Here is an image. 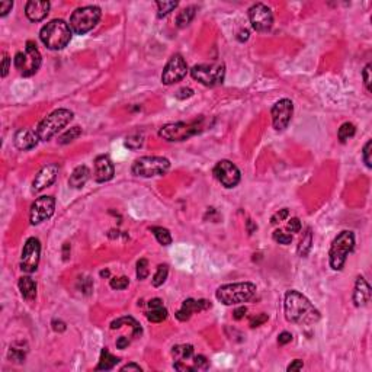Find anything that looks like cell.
Segmentation results:
<instances>
[{"instance_id":"9","label":"cell","mask_w":372,"mask_h":372,"mask_svg":"<svg viewBox=\"0 0 372 372\" xmlns=\"http://www.w3.org/2000/svg\"><path fill=\"white\" fill-rule=\"evenodd\" d=\"M170 169V162L162 156H143L132 163V173L140 178L163 176Z\"/></svg>"},{"instance_id":"11","label":"cell","mask_w":372,"mask_h":372,"mask_svg":"<svg viewBox=\"0 0 372 372\" xmlns=\"http://www.w3.org/2000/svg\"><path fill=\"white\" fill-rule=\"evenodd\" d=\"M41 259V243L37 237H29L22 248L21 254V266L22 272L25 273H32L38 269Z\"/></svg>"},{"instance_id":"12","label":"cell","mask_w":372,"mask_h":372,"mask_svg":"<svg viewBox=\"0 0 372 372\" xmlns=\"http://www.w3.org/2000/svg\"><path fill=\"white\" fill-rule=\"evenodd\" d=\"M56 211V198L54 196H40L34 201L29 209V223L38 226L42 221L53 217Z\"/></svg>"},{"instance_id":"17","label":"cell","mask_w":372,"mask_h":372,"mask_svg":"<svg viewBox=\"0 0 372 372\" xmlns=\"http://www.w3.org/2000/svg\"><path fill=\"white\" fill-rule=\"evenodd\" d=\"M57 176H59V165L51 163V165L44 166L34 178L32 189L35 192H41L42 189L53 185L57 181Z\"/></svg>"},{"instance_id":"1","label":"cell","mask_w":372,"mask_h":372,"mask_svg":"<svg viewBox=\"0 0 372 372\" xmlns=\"http://www.w3.org/2000/svg\"><path fill=\"white\" fill-rule=\"evenodd\" d=\"M284 310H285V318L290 323L301 326L314 324L321 317L320 311L311 304L310 300L300 291L295 290H291L285 294Z\"/></svg>"},{"instance_id":"57","label":"cell","mask_w":372,"mask_h":372,"mask_svg":"<svg viewBox=\"0 0 372 372\" xmlns=\"http://www.w3.org/2000/svg\"><path fill=\"white\" fill-rule=\"evenodd\" d=\"M237 40L240 42H245L248 40V29H242L240 32H239V37H237Z\"/></svg>"},{"instance_id":"22","label":"cell","mask_w":372,"mask_h":372,"mask_svg":"<svg viewBox=\"0 0 372 372\" xmlns=\"http://www.w3.org/2000/svg\"><path fill=\"white\" fill-rule=\"evenodd\" d=\"M371 287L367 282V279L364 276H358L356 284H355V290H353V304L355 307H365L368 306V303L371 301Z\"/></svg>"},{"instance_id":"54","label":"cell","mask_w":372,"mask_h":372,"mask_svg":"<svg viewBox=\"0 0 372 372\" xmlns=\"http://www.w3.org/2000/svg\"><path fill=\"white\" fill-rule=\"evenodd\" d=\"M53 329L56 331H64L65 330V323H62V320H53Z\"/></svg>"},{"instance_id":"30","label":"cell","mask_w":372,"mask_h":372,"mask_svg":"<svg viewBox=\"0 0 372 372\" xmlns=\"http://www.w3.org/2000/svg\"><path fill=\"white\" fill-rule=\"evenodd\" d=\"M195 10L196 7L195 6H187L185 9H182L178 16H176V26L178 28H186L190 22L193 21L195 18Z\"/></svg>"},{"instance_id":"34","label":"cell","mask_w":372,"mask_h":372,"mask_svg":"<svg viewBox=\"0 0 372 372\" xmlns=\"http://www.w3.org/2000/svg\"><path fill=\"white\" fill-rule=\"evenodd\" d=\"M356 132V126L352 123H345L340 125L339 131H337V138L340 140V143H346L349 138H352Z\"/></svg>"},{"instance_id":"59","label":"cell","mask_w":372,"mask_h":372,"mask_svg":"<svg viewBox=\"0 0 372 372\" xmlns=\"http://www.w3.org/2000/svg\"><path fill=\"white\" fill-rule=\"evenodd\" d=\"M256 230H257V226H256V224H253V223H251V220H248V234H253V231H256Z\"/></svg>"},{"instance_id":"52","label":"cell","mask_w":372,"mask_h":372,"mask_svg":"<svg viewBox=\"0 0 372 372\" xmlns=\"http://www.w3.org/2000/svg\"><path fill=\"white\" fill-rule=\"evenodd\" d=\"M246 312H248V309L245 307V306H242V307H239V309H236L234 312H233V317L236 318V320H242L245 315H246Z\"/></svg>"},{"instance_id":"39","label":"cell","mask_w":372,"mask_h":372,"mask_svg":"<svg viewBox=\"0 0 372 372\" xmlns=\"http://www.w3.org/2000/svg\"><path fill=\"white\" fill-rule=\"evenodd\" d=\"M150 270H148V260L147 259H140L137 262V278L140 281H144L145 278L148 276Z\"/></svg>"},{"instance_id":"27","label":"cell","mask_w":372,"mask_h":372,"mask_svg":"<svg viewBox=\"0 0 372 372\" xmlns=\"http://www.w3.org/2000/svg\"><path fill=\"white\" fill-rule=\"evenodd\" d=\"M144 140L145 137L143 131H140V129L132 131V132H129V134L125 137V147L129 148V150H132V151H135V150H138V148L143 147Z\"/></svg>"},{"instance_id":"8","label":"cell","mask_w":372,"mask_h":372,"mask_svg":"<svg viewBox=\"0 0 372 372\" xmlns=\"http://www.w3.org/2000/svg\"><path fill=\"white\" fill-rule=\"evenodd\" d=\"M41 53L37 47V44L34 41H28L26 42V47H25V53H16L15 59H13V64L15 67L19 70L23 77H31L34 76L40 67H41Z\"/></svg>"},{"instance_id":"5","label":"cell","mask_w":372,"mask_h":372,"mask_svg":"<svg viewBox=\"0 0 372 372\" xmlns=\"http://www.w3.org/2000/svg\"><path fill=\"white\" fill-rule=\"evenodd\" d=\"M355 248V234L351 230L340 231L331 242L329 250V263L333 270H342L346 259Z\"/></svg>"},{"instance_id":"4","label":"cell","mask_w":372,"mask_h":372,"mask_svg":"<svg viewBox=\"0 0 372 372\" xmlns=\"http://www.w3.org/2000/svg\"><path fill=\"white\" fill-rule=\"evenodd\" d=\"M205 118H199L190 123H170L163 125L159 129V137L166 141H185L187 138L196 135L205 128Z\"/></svg>"},{"instance_id":"56","label":"cell","mask_w":372,"mask_h":372,"mask_svg":"<svg viewBox=\"0 0 372 372\" xmlns=\"http://www.w3.org/2000/svg\"><path fill=\"white\" fill-rule=\"evenodd\" d=\"M163 306V301L160 298H153L148 301V307L150 309H156V307H162Z\"/></svg>"},{"instance_id":"6","label":"cell","mask_w":372,"mask_h":372,"mask_svg":"<svg viewBox=\"0 0 372 372\" xmlns=\"http://www.w3.org/2000/svg\"><path fill=\"white\" fill-rule=\"evenodd\" d=\"M73 112L70 109L60 108L53 111L50 115H47L37 126V134L41 141H48L54 135H57L62 128H65L73 120Z\"/></svg>"},{"instance_id":"60","label":"cell","mask_w":372,"mask_h":372,"mask_svg":"<svg viewBox=\"0 0 372 372\" xmlns=\"http://www.w3.org/2000/svg\"><path fill=\"white\" fill-rule=\"evenodd\" d=\"M109 275H111L109 270H102V272H101V276H102V278H108Z\"/></svg>"},{"instance_id":"10","label":"cell","mask_w":372,"mask_h":372,"mask_svg":"<svg viewBox=\"0 0 372 372\" xmlns=\"http://www.w3.org/2000/svg\"><path fill=\"white\" fill-rule=\"evenodd\" d=\"M190 76L207 87H214L223 84L226 79V64L212 62V64H198L190 70Z\"/></svg>"},{"instance_id":"25","label":"cell","mask_w":372,"mask_h":372,"mask_svg":"<svg viewBox=\"0 0 372 372\" xmlns=\"http://www.w3.org/2000/svg\"><path fill=\"white\" fill-rule=\"evenodd\" d=\"M123 326H129L131 329H132V336L134 337H137V336H141V333H143V329H141V326L138 324V321L135 320V318H132V317H121V318H117V320H114L112 323H111V329L112 330H115V329H121Z\"/></svg>"},{"instance_id":"53","label":"cell","mask_w":372,"mask_h":372,"mask_svg":"<svg viewBox=\"0 0 372 372\" xmlns=\"http://www.w3.org/2000/svg\"><path fill=\"white\" fill-rule=\"evenodd\" d=\"M128 345H129V339L126 336H120L117 339V348L118 349H125V348H128Z\"/></svg>"},{"instance_id":"23","label":"cell","mask_w":372,"mask_h":372,"mask_svg":"<svg viewBox=\"0 0 372 372\" xmlns=\"http://www.w3.org/2000/svg\"><path fill=\"white\" fill-rule=\"evenodd\" d=\"M90 179V170L87 166H77L73 173L70 175L68 179V185L74 189H80L83 186L87 184V181Z\"/></svg>"},{"instance_id":"28","label":"cell","mask_w":372,"mask_h":372,"mask_svg":"<svg viewBox=\"0 0 372 372\" xmlns=\"http://www.w3.org/2000/svg\"><path fill=\"white\" fill-rule=\"evenodd\" d=\"M311 248H312V231H311V228L309 227L306 230V233L303 234V237H301V240H300V245H298V248H297L298 256L307 257L309 253H310Z\"/></svg>"},{"instance_id":"36","label":"cell","mask_w":372,"mask_h":372,"mask_svg":"<svg viewBox=\"0 0 372 372\" xmlns=\"http://www.w3.org/2000/svg\"><path fill=\"white\" fill-rule=\"evenodd\" d=\"M167 275H169V266L167 265H159L157 268V272L154 273L153 279H151V284L153 287H162L167 279Z\"/></svg>"},{"instance_id":"40","label":"cell","mask_w":372,"mask_h":372,"mask_svg":"<svg viewBox=\"0 0 372 372\" xmlns=\"http://www.w3.org/2000/svg\"><path fill=\"white\" fill-rule=\"evenodd\" d=\"M109 285H111V288H112V290L123 291V290H125V288H128V285H129V279H128L126 276L114 278V279H111Z\"/></svg>"},{"instance_id":"24","label":"cell","mask_w":372,"mask_h":372,"mask_svg":"<svg viewBox=\"0 0 372 372\" xmlns=\"http://www.w3.org/2000/svg\"><path fill=\"white\" fill-rule=\"evenodd\" d=\"M18 287L21 291V295L26 301H34L37 297V282L29 278V276H22L19 278Z\"/></svg>"},{"instance_id":"55","label":"cell","mask_w":372,"mask_h":372,"mask_svg":"<svg viewBox=\"0 0 372 372\" xmlns=\"http://www.w3.org/2000/svg\"><path fill=\"white\" fill-rule=\"evenodd\" d=\"M121 371H141V367L137 364H126L125 367L121 368Z\"/></svg>"},{"instance_id":"14","label":"cell","mask_w":372,"mask_h":372,"mask_svg":"<svg viewBox=\"0 0 372 372\" xmlns=\"http://www.w3.org/2000/svg\"><path fill=\"white\" fill-rule=\"evenodd\" d=\"M214 176L227 189L236 187L239 185L240 178H242L239 167L230 160H220L217 165L214 166Z\"/></svg>"},{"instance_id":"41","label":"cell","mask_w":372,"mask_h":372,"mask_svg":"<svg viewBox=\"0 0 372 372\" xmlns=\"http://www.w3.org/2000/svg\"><path fill=\"white\" fill-rule=\"evenodd\" d=\"M193 368L196 371H207L208 368H209V362H208L207 358L204 355L193 356Z\"/></svg>"},{"instance_id":"45","label":"cell","mask_w":372,"mask_h":372,"mask_svg":"<svg viewBox=\"0 0 372 372\" xmlns=\"http://www.w3.org/2000/svg\"><path fill=\"white\" fill-rule=\"evenodd\" d=\"M266 321H268V314L262 312V314H257L256 317H253V318L250 320V326H251V327H257V326H260V324H263V323H266Z\"/></svg>"},{"instance_id":"44","label":"cell","mask_w":372,"mask_h":372,"mask_svg":"<svg viewBox=\"0 0 372 372\" xmlns=\"http://www.w3.org/2000/svg\"><path fill=\"white\" fill-rule=\"evenodd\" d=\"M362 77H364V83H365V87L368 92H371V64H367L364 71H362Z\"/></svg>"},{"instance_id":"20","label":"cell","mask_w":372,"mask_h":372,"mask_svg":"<svg viewBox=\"0 0 372 372\" xmlns=\"http://www.w3.org/2000/svg\"><path fill=\"white\" fill-rule=\"evenodd\" d=\"M115 175V166L108 156H98L95 159V181L98 184L109 182Z\"/></svg>"},{"instance_id":"49","label":"cell","mask_w":372,"mask_h":372,"mask_svg":"<svg viewBox=\"0 0 372 372\" xmlns=\"http://www.w3.org/2000/svg\"><path fill=\"white\" fill-rule=\"evenodd\" d=\"M287 228L290 230L291 233H300V230H301V221L298 218H291Z\"/></svg>"},{"instance_id":"26","label":"cell","mask_w":372,"mask_h":372,"mask_svg":"<svg viewBox=\"0 0 372 372\" xmlns=\"http://www.w3.org/2000/svg\"><path fill=\"white\" fill-rule=\"evenodd\" d=\"M118 362H120V358L114 356L106 348H104L101 352V358H99V364L96 367V371H111L117 367Z\"/></svg>"},{"instance_id":"51","label":"cell","mask_w":372,"mask_h":372,"mask_svg":"<svg viewBox=\"0 0 372 372\" xmlns=\"http://www.w3.org/2000/svg\"><path fill=\"white\" fill-rule=\"evenodd\" d=\"M303 367H304V362L301 361V359H295L291 365H288V368H287V371H300V370H303Z\"/></svg>"},{"instance_id":"13","label":"cell","mask_w":372,"mask_h":372,"mask_svg":"<svg viewBox=\"0 0 372 372\" xmlns=\"http://www.w3.org/2000/svg\"><path fill=\"white\" fill-rule=\"evenodd\" d=\"M186 73H187V64H186L185 59L181 54H173L163 68L162 82L167 86L175 84V83L184 80Z\"/></svg>"},{"instance_id":"31","label":"cell","mask_w":372,"mask_h":372,"mask_svg":"<svg viewBox=\"0 0 372 372\" xmlns=\"http://www.w3.org/2000/svg\"><path fill=\"white\" fill-rule=\"evenodd\" d=\"M25 356H26V349H23V343L22 342L10 345L9 352H7V358L10 361H13L16 364H22L25 361Z\"/></svg>"},{"instance_id":"38","label":"cell","mask_w":372,"mask_h":372,"mask_svg":"<svg viewBox=\"0 0 372 372\" xmlns=\"http://www.w3.org/2000/svg\"><path fill=\"white\" fill-rule=\"evenodd\" d=\"M272 237H273V240L276 243L284 245V246H288V245L292 243V236L288 234V233H285V231H282V230H275Z\"/></svg>"},{"instance_id":"21","label":"cell","mask_w":372,"mask_h":372,"mask_svg":"<svg viewBox=\"0 0 372 372\" xmlns=\"http://www.w3.org/2000/svg\"><path fill=\"white\" fill-rule=\"evenodd\" d=\"M38 141L41 140L37 134V129H31V128H21L19 131H16L15 138H13L16 148L23 150V151L32 150L34 147H37Z\"/></svg>"},{"instance_id":"18","label":"cell","mask_w":372,"mask_h":372,"mask_svg":"<svg viewBox=\"0 0 372 372\" xmlns=\"http://www.w3.org/2000/svg\"><path fill=\"white\" fill-rule=\"evenodd\" d=\"M212 304L208 300H193V298H187L182 303V307L178 310V312L175 314L178 320L181 321H186L192 317V314L195 312H201L205 311L208 309H211Z\"/></svg>"},{"instance_id":"29","label":"cell","mask_w":372,"mask_h":372,"mask_svg":"<svg viewBox=\"0 0 372 372\" xmlns=\"http://www.w3.org/2000/svg\"><path fill=\"white\" fill-rule=\"evenodd\" d=\"M172 356L175 361L186 362V359L193 356V346L192 345H176L172 348Z\"/></svg>"},{"instance_id":"3","label":"cell","mask_w":372,"mask_h":372,"mask_svg":"<svg viewBox=\"0 0 372 372\" xmlns=\"http://www.w3.org/2000/svg\"><path fill=\"white\" fill-rule=\"evenodd\" d=\"M256 285L251 282L227 284L215 291V298L224 306H239L250 301L256 295Z\"/></svg>"},{"instance_id":"33","label":"cell","mask_w":372,"mask_h":372,"mask_svg":"<svg viewBox=\"0 0 372 372\" xmlns=\"http://www.w3.org/2000/svg\"><path fill=\"white\" fill-rule=\"evenodd\" d=\"M151 233L154 234L156 240L162 245V246H169L172 245V236H170V231L167 228L163 227H151Z\"/></svg>"},{"instance_id":"46","label":"cell","mask_w":372,"mask_h":372,"mask_svg":"<svg viewBox=\"0 0 372 372\" xmlns=\"http://www.w3.org/2000/svg\"><path fill=\"white\" fill-rule=\"evenodd\" d=\"M12 7H13V1H10V0H3V1H0V16H1V18L6 16V15L12 10Z\"/></svg>"},{"instance_id":"42","label":"cell","mask_w":372,"mask_h":372,"mask_svg":"<svg viewBox=\"0 0 372 372\" xmlns=\"http://www.w3.org/2000/svg\"><path fill=\"white\" fill-rule=\"evenodd\" d=\"M288 215H290V209H288V208H282V209H279L278 212H275V214L270 217V224L276 226V224H279L281 221L287 220Z\"/></svg>"},{"instance_id":"47","label":"cell","mask_w":372,"mask_h":372,"mask_svg":"<svg viewBox=\"0 0 372 372\" xmlns=\"http://www.w3.org/2000/svg\"><path fill=\"white\" fill-rule=\"evenodd\" d=\"M10 57L7 54H3V60H1V77H6L9 73V67H10Z\"/></svg>"},{"instance_id":"16","label":"cell","mask_w":372,"mask_h":372,"mask_svg":"<svg viewBox=\"0 0 372 372\" xmlns=\"http://www.w3.org/2000/svg\"><path fill=\"white\" fill-rule=\"evenodd\" d=\"M272 114V125L276 131H284L288 128L291 123L292 114H294V104L291 99H281L270 109Z\"/></svg>"},{"instance_id":"32","label":"cell","mask_w":372,"mask_h":372,"mask_svg":"<svg viewBox=\"0 0 372 372\" xmlns=\"http://www.w3.org/2000/svg\"><path fill=\"white\" fill-rule=\"evenodd\" d=\"M82 135V128L80 126H71L70 129L64 131L62 135L59 137V143L60 144H68L71 141H74L76 138H79Z\"/></svg>"},{"instance_id":"48","label":"cell","mask_w":372,"mask_h":372,"mask_svg":"<svg viewBox=\"0 0 372 372\" xmlns=\"http://www.w3.org/2000/svg\"><path fill=\"white\" fill-rule=\"evenodd\" d=\"M193 95V90L192 89H189V87H182V89H179L178 92H176V98L178 99H187V98H190Z\"/></svg>"},{"instance_id":"35","label":"cell","mask_w":372,"mask_h":372,"mask_svg":"<svg viewBox=\"0 0 372 372\" xmlns=\"http://www.w3.org/2000/svg\"><path fill=\"white\" fill-rule=\"evenodd\" d=\"M167 310L165 309V306L162 307H156V309H150V311L147 312V320L151 323H162L167 318Z\"/></svg>"},{"instance_id":"37","label":"cell","mask_w":372,"mask_h":372,"mask_svg":"<svg viewBox=\"0 0 372 372\" xmlns=\"http://www.w3.org/2000/svg\"><path fill=\"white\" fill-rule=\"evenodd\" d=\"M156 4L159 7V13H157L159 18H165L170 12H173L178 7V1H165V0L162 1V0H157Z\"/></svg>"},{"instance_id":"2","label":"cell","mask_w":372,"mask_h":372,"mask_svg":"<svg viewBox=\"0 0 372 372\" xmlns=\"http://www.w3.org/2000/svg\"><path fill=\"white\" fill-rule=\"evenodd\" d=\"M73 37V31L70 28V25L62 19H53L48 22L47 25H44L40 32V38H41L42 44L53 51H60L62 48H65L68 45V42L71 41Z\"/></svg>"},{"instance_id":"43","label":"cell","mask_w":372,"mask_h":372,"mask_svg":"<svg viewBox=\"0 0 372 372\" xmlns=\"http://www.w3.org/2000/svg\"><path fill=\"white\" fill-rule=\"evenodd\" d=\"M371 153H372V141L370 140L367 144L364 145V150H362V159H364V163L367 165L368 169L372 167V159H371Z\"/></svg>"},{"instance_id":"58","label":"cell","mask_w":372,"mask_h":372,"mask_svg":"<svg viewBox=\"0 0 372 372\" xmlns=\"http://www.w3.org/2000/svg\"><path fill=\"white\" fill-rule=\"evenodd\" d=\"M68 256H70V245L64 243V246H62V259L68 260Z\"/></svg>"},{"instance_id":"19","label":"cell","mask_w":372,"mask_h":372,"mask_svg":"<svg viewBox=\"0 0 372 372\" xmlns=\"http://www.w3.org/2000/svg\"><path fill=\"white\" fill-rule=\"evenodd\" d=\"M50 7L48 0H29L25 6V15L31 22H41L48 16Z\"/></svg>"},{"instance_id":"50","label":"cell","mask_w":372,"mask_h":372,"mask_svg":"<svg viewBox=\"0 0 372 372\" xmlns=\"http://www.w3.org/2000/svg\"><path fill=\"white\" fill-rule=\"evenodd\" d=\"M291 340H292V334H291L290 331H282V333L278 336V343H279L281 346L290 343Z\"/></svg>"},{"instance_id":"15","label":"cell","mask_w":372,"mask_h":372,"mask_svg":"<svg viewBox=\"0 0 372 372\" xmlns=\"http://www.w3.org/2000/svg\"><path fill=\"white\" fill-rule=\"evenodd\" d=\"M248 19L251 28L257 32H268L273 25L272 10L263 3H254L248 9Z\"/></svg>"},{"instance_id":"7","label":"cell","mask_w":372,"mask_h":372,"mask_svg":"<svg viewBox=\"0 0 372 372\" xmlns=\"http://www.w3.org/2000/svg\"><path fill=\"white\" fill-rule=\"evenodd\" d=\"M102 16V10L101 7L90 4V6H83V7H77L71 16H70V28L74 34L77 35H84L87 32H90L98 23L101 21Z\"/></svg>"}]
</instances>
